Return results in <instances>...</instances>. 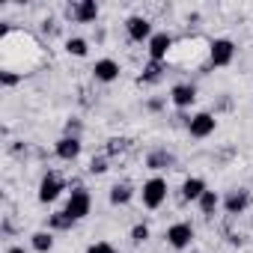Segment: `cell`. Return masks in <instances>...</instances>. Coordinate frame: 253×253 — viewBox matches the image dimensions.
<instances>
[{
	"mask_svg": "<svg viewBox=\"0 0 253 253\" xmlns=\"http://www.w3.org/2000/svg\"><path fill=\"white\" fill-rule=\"evenodd\" d=\"M167 179L164 176H152V179H146L143 182V191H140V200H143V206L146 209H161L164 203H167Z\"/></svg>",
	"mask_w": 253,
	"mask_h": 253,
	"instance_id": "obj_1",
	"label": "cell"
},
{
	"mask_svg": "<svg viewBox=\"0 0 253 253\" xmlns=\"http://www.w3.org/2000/svg\"><path fill=\"white\" fill-rule=\"evenodd\" d=\"M164 238H167V244H170L173 250H188V247L194 244V238H197V229H194L191 220H176V223L167 226Z\"/></svg>",
	"mask_w": 253,
	"mask_h": 253,
	"instance_id": "obj_2",
	"label": "cell"
},
{
	"mask_svg": "<svg viewBox=\"0 0 253 253\" xmlns=\"http://www.w3.org/2000/svg\"><path fill=\"white\" fill-rule=\"evenodd\" d=\"M235 60V42L232 39H211L209 42V66L211 69H226Z\"/></svg>",
	"mask_w": 253,
	"mask_h": 253,
	"instance_id": "obj_3",
	"label": "cell"
},
{
	"mask_svg": "<svg viewBox=\"0 0 253 253\" xmlns=\"http://www.w3.org/2000/svg\"><path fill=\"white\" fill-rule=\"evenodd\" d=\"M66 188H69V182H66L57 170H48V173L42 176V182H39V194H36V197H39V203L48 206V203L60 200V194H63Z\"/></svg>",
	"mask_w": 253,
	"mask_h": 253,
	"instance_id": "obj_4",
	"label": "cell"
},
{
	"mask_svg": "<svg viewBox=\"0 0 253 253\" xmlns=\"http://www.w3.org/2000/svg\"><path fill=\"white\" fill-rule=\"evenodd\" d=\"M214 128H217V116H214L211 110H200V113H194V116H191V122H188V134H191V137H197V140L211 137V134H214Z\"/></svg>",
	"mask_w": 253,
	"mask_h": 253,
	"instance_id": "obj_5",
	"label": "cell"
},
{
	"mask_svg": "<svg viewBox=\"0 0 253 253\" xmlns=\"http://www.w3.org/2000/svg\"><path fill=\"white\" fill-rule=\"evenodd\" d=\"M250 203H253V197H250L247 188H232V191H226V197H223L220 206H223L226 217H238V214H244L250 209Z\"/></svg>",
	"mask_w": 253,
	"mask_h": 253,
	"instance_id": "obj_6",
	"label": "cell"
},
{
	"mask_svg": "<svg viewBox=\"0 0 253 253\" xmlns=\"http://www.w3.org/2000/svg\"><path fill=\"white\" fill-rule=\"evenodd\" d=\"M89 209H92V197H89V191H86V188H75V191L69 194L63 211H69L75 220H84V217L89 214Z\"/></svg>",
	"mask_w": 253,
	"mask_h": 253,
	"instance_id": "obj_7",
	"label": "cell"
},
{
	"mask_svg": "<svg viewBox=\"0 0 253 253\" xmlns=\"http://www.w3.org/2000/svg\"><path fill=\"white\" fill-rule=\"evenodd\" d=\"M167 98L173 101L176 110H188V107L197 101V84H191V81H179V84L170 86V95H167Z\"/></svg>",
	"mask_w": 253,
	"mask_h": 253,
	"instance_id": "obj_8",
	"label": "cell"
},
{
	"mask_svg": "<svg viewBox=\"0 0 253 253\" xmlns=\"http://www.w3.org/2000/svg\"><path fill=\"white\" fill-rule=\"evenodd\" d=\"M66 12H69V18L75 24H92V21H98V3H95V0H78V3L66 6Z\"/></svg>",
	"mask_w": 253,
	"mask_h": 253,
	"instance_id": "obj_9",
	"label": "cell"
},
{
	"mask_svg": "<svg viewBox=\"0 0 253 253\" xmlns=\"http://www.w3.org/2000/svg\"><path fill=\"white\" fill-rule=\"evenodd\" d=\"M92 78L98 81V84H113V81H119V75H122V66L113 60V57H101V60H95L92 63Z\"/></svg>",
	"mask_w": 253,
	"mask_h": 253,
	"instance_id": "obj_10",
	"label": "cell"
},
{
	"mask_svg": "<svg viewBox=\"0 0 253 253\" xmlns=\"http://www.w3.org/2000/svg\"><path fill=\"white\" fill-rule=\"evenodd\" d=\"M146 170H152V173H170V170H176V155L167 149V146H155L149 155H146Z\"/></svg>",
	"mask_w": 253,
	"mask_h": 253,
	"instance_id": "obj_11",
	"label": "cell"
},
{
	"mask_svg": "<svg viewBox=\"0 0 253 253\" xmlns=\"http://www.w3.org/2000/svg\"><path fill=\"white\" fill-rule=\"evenodd\" d=\"M125 33H128L131 42H146V45H149V39L155 36V33H152V21L143 18V15H131L128 21H125Z\"/></svg>",
	"mask_w": 253,
	"mask_h": 253,
	"instance_id": "obj_12",
	"label": "cell"
},
{
	"mask_svg": "<svg viewBox=\"0 0 253 253\" xmlns=\"http://www.w3.org/2000/svg\"><path fill=\"white\" fill-rule=\"evenodd\" d=\"M173 48H176V39H173L170 33H155V36L149 39V45H146L149 60H167V57L173 54Z\"/></svg>",
	"mask_w": 253,
	"mask_h": 253,
	"instance_id": "obj_13",
	"label": "cell"
},
{
	"mask_svg": "<svg viewBox=\"0 0 253 253\" xmlns=\"http://www.w3.org/2000/svg\"><path fill=\"white\" fill-rule=\"evenodd\" d=\"M167 78V60H146V66L140 69L137 75V84H146V86H155Z\"/></svg>",
	"mask_w": 253,
	"mask_h": 253,
	"instance_id": "obj_14",
	"label": "cell"
},
{
	"mask_svg": "<svg viewBox=\"0 0 253 253\" xmlns=\"http://www.w3.org/2000/svg\"><path fill=\"white\" fill-rule=\"evenodd\" d=\"M81 149H84V143H81L78 137H60V140L54 143V155H57L60 161H66V164H75V161L81 158Z\"/></svg>",
	"mask_w": 253,
	"mask_h": 253,
	"instance_id": "obj_15",
	"label": "cell"
},
{
	"mask_svg": "<svg viewBox=\"0 0 253 253\" xmlns=\"http://www.w3.org/2000/svg\"><path fill=\"white\" fill-rule=\"evenodd\" d=\"M209 191V185H206V179H200V176H188L185 182H182V188H179V200L182 203H200V197Z\"/></svg>",
	"mask_w": 253,
	"mask_h": 253,
	"instance_id": "obj_16",
	"label": "cell"
},
{
	"mask_svg": "<svg viewBox=\"0 0 253 253\" xmlns=\"http://www.w3.org/2000/svg\"><path fill=\"white\" fill-rule=\"evenodd\" d=\"M134 185L131 182H116V185H110V191H107V200H110V206H128L131 200H134Z\"/></svg>",
	"mask_w": 253,
	"mask_h": 253,
	"instance_id": "obj_17",
	"label": "cell"
},
{
	"mask_svg": "<svg viewBox=\"0 0 253 253\" xmlns=\"http://www.w3.org/2000/svg\"><path fill=\"white\" fill-rule=\"evenodd\" d=\"M75 217L69 214V211H54V214H48V229L51 232H69V229H75Z\"/></svg>",
	"mask_w": 253,
	"mask_h": 253,
	"instance_id": "obj_18",
	"label": "cell"
},
{
	"mask_svg": "<svg viewBox=\"0 0 253 253\" xmlns=\"http://www.w3.org/2000/svg\"><path fill=\"white\" fill-rule=\"evenodd\" d=\"M30 247H33L36 253H51V250H54V232H51V229L33 232V235H30Z\"/></svg>",
	"mask_w": 253,
	"mask_h": 253,
	"instance_id": "obj_19",
	"label": "cell"
},
{
	"mask_svg": "<svg viewBox=\"0 0 253 253\" xmlns=\"http://www.w3.org/2000/svg\"><path fill=\"white\" fill-rule=\"evenodd\" d=\"M220 203H223V197H220L217 191H206V194L200 197V203H197V206H200V214L211 217V214H214V211L220 209Z\"/></svg>",
	"mask_w": 253,
	"mask_h": 253,
	"instance_id": "obj_20",
	"label": "cell"
},
{
	"mask_svg": "<svg viewBox=\"0 0 253 253\" xmlns=\"http://www.w3.org/2000/svg\"><path fill=\"white\" fill-rule=\"evenodd\" d=\"M128 146H131L128 137H110V140L104 143V155H107V158H116V155H122V152H128Z\"/></svg>",
	"mask_w": 253,
	"mask_h": 253,
	"instance_id": "obj_21",
	"label": "cell"
},
{
	"mask_svg": "<svg viewBox=\"0 0 253 253\" xmlns=\"http://www.w3.org/2000/svg\"><path fill=\"white\" fill-rule=\"evenodd\" d=\"M66 51H69L72 57H86V54H89V42L81 39V36H69V39H66Z\"/></svg>",
	"mask_w": 253,
	"mask_h": 253,
	"instance_id": "obj_22",
	"label": "cell"
},
{
	"mask_svg": "<svg viewBox=\"0 0 253 253\" xmlns=\"http://www.w3.org/2000/svg\"><path fill=\"white\" fill-rule=\"evenodd\" d=\"M149 235H152L149 223H134L128 238H131V244H134V247H140V244H146V241H149Z\"/></svg>",
	"mask_w": 253,
	"mask_h": 253,
	"instance_id": "obj_23",
	"label": "cell"
},
{
	"mask_svg": "<svg viewBox=\"0 0 253 253\" xmlns=\"http://www.w3.org/2000/svg\"><path fill=\"white\" fill-rule=\"evenodd\" d=\"M107 170H110V161H107V155H98V158L92 155V161H89L86 173H89V176H104Z\"/></svg>",
	"mask_w": 253,
	"mask_h": 253,
	"instance_id": "obj_24",
	"label": "cell"
},
{
	"mask_svg": "<svg viewBox=\"0 0 253 253\" xmlns=\"http://www.w3.org/2000/svg\"><path fill=\"white\" fill-rule=\"evenodd\" d=\"M21 81H24V72H12V69L0 72V84H3V86H18Z\"/></svg>",
	"mask_w": 253,
	"mask_h": 253,
	"instance_id": "obj_25",
	"label": "cell"
},
{
	"mask_svg": "<svg viewBox=\"0 0 253 253\" xmlns=\"http://www.w3.org/2000/svg\"><path fill=\"white\" fill-rule=\"evenodd\" d=\"M81 134H84V122L72 116V119L66 122V128H63V137H78V140H81Z\"/></svg>",
	"mask_w": 253,
	"mask_h": 253,
	"instance_id": "obj_26",
	"label": "cell"
},
{
	"mask_svg": "<svg viewBox=\"0 0 253 253\" xmlns=\"http://www.w3.org/2000/svg\"><path fill=\"white\" fill-rule=\"evenodd\" d=\"M86 253H116V250H113L110 241H92V244L86 247Z\"/></svg>",
	"mask_w": 253,
	"mask_h": 253,
	"instance_id": "obj_27",
	"label": "cell"
},
{
	"mask_svg": "<svg viewBox=\"0 0 253 253\" xmlns=\"http://www.w3.org/2000/svg\"><path fill=\"white\" fill-rule=\"evenodd\" d=\"M164 107H167V98H149V101H146V110H149V113H161Z\"/></svg>",
	"mask_w": 253,
	"mask_h": 253,
	"instance_id": "obj_28",
	"label": "cell"
},
{
	"mask_svg": "<svg viewBox=\"0 0 253 253\" xmlns=\"http://www.w3.org/2000/svg\"><path fill=\"white\" fill-rule=\"evenodd\" d=\"M232 107V101H229V95H223L220 101H217V107H214V116H217V110H229Z\"/></svg>",
	"mask_w": 253,
	"mask_h": 253,
	"instance_id": "obj_29",
	"label": "cell"
},
{
	"mask_svg": "<svg viewBox=\"0 0 253 253\" xmlns=\"http://www.w3.org/2000/svg\"><path fill=\"white\" fill-rule=\"evenodd\" d=\"M6 253H27V250L21 244H12V247H6Z\"/></svg>",
	"mask_w": 253,
	"mask_h": 253,
	"instance_id": "obj_30",
	"label": "cell"
},
{
	"mask_svg": "<svg viewBox=\"0 0 253 253\" xmlns=\"http://www.w3.org/2000/svg\"><path fill=\"white\" fill-rule=\"evenodd\" d=\"M191 253H200V250H191Z\"/></svg>",
	"mask_w": 253,
	"mask_h": 253,
	"instance_id": "obj_31",
	"label": "cell"
}]
</instances>
